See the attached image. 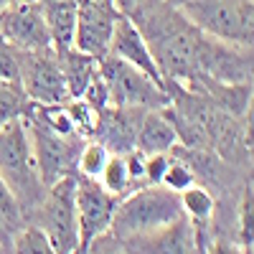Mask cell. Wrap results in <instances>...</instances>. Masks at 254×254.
Wrapping results in <instances>:
<instances>
[{
  "instance_id": "obj_1",
  "label": "cell",
  "mask_w": 254,
  "mask_h": 254,
  "mask_svg": "<svg viewBox=\"0 0 254 254\" xmlns=\"http://www.w3.org/2000/svg\"><path fill=\"white\" fill-rule=\"evenodd\" d=\"M127 15L140 28L147 49L155 59V66L165 79V87L181 84L183 89H188L198 76L196 46L201 31L190 26L168 0H163V3L145 0Z\"/></svg>"
},
{
  "instance_id": "obj_2",
  "label": "cell",
  "mask_w": 254,
  "mask_h": 254,
  "mask_svg": "<svg viewBox=\"0 0 254 254\" xmlns=\"http://www.w3.org/2000/svg\"><path fill=\"white\" fill-rule=\"evenodd\" d=\"M183 216L178 193L168 190L163 183H150L132 190L127 198L115 203V214L110 221V231L125 244L147 237L153 231L173 224Z\"/></svg>"
},
{
  "instance_id": "obj_3",
  "label": "cell",
  "mask_w": 254,
  "mask_h": 254,
  "mask_svg": "<svg viewBox=\"0 0 254 254\" xmlns=\"http://www.w3.org/2000/svg\"><path fill=\"white\" fill-rule=\"evenodd\" d=\"M168 3L201 33L231 41V44L252 46V0H168Z\"/></svg>"
},
{
  "instance_id": "obj_4",
  "label": "cell",
  "mask_w": 254,
  "mask_h": 254,
  "mask_svg": "<svg viewBox=\"0 0 254 254\" xmlns=\"http://www.w3.org/2000/svg\"><path fill=\"white\" fill-rule=\"evenodd\" d=\"M99 76L107 89V104L112 107H130V110H163L171 104V92L153 81L140 69L130 66L112 54L97 61Z\"/></svg>"
},
{
  "instance_id": "obj_5",
  "label": "cell",
  "mask_w": 254,
  "mask_h": 254,
  "mask_svg": "<svg viewBox=\"0 0 254 254\" xmlns=\"http://www.w3.org/2000/svg\"><path fill=\"white\" fill-rule=\"evenodd\" d=\"M0 178L8 183L18 201L36 196V186L41 178L36 171L23 117L0 127Z\"/></svg>"
},
{
  "instance_id": "obj_6",
  "label": "cell",
  "mask_w": 254,
  "mask_h": 254,
  "mask_svg": "<svg viewBox=\"0 0 254 254\" xmlns=\"http://www.w3.org/2000/svg\"><path fill=\"white\" fill-rule=\"evenodd\" d=\"M198 76L219 84H249L252 81V46L231 44L201 33L196 46Z\"/></svg>"
},
{
  "instance_id": "obj_7",
  "label": "cell",
  "mask_w": 254,
  "mask_h": 254,
  "mask_svg": "<svg viewBox=\"0 0 254 254\" xmlns=\"http://www.w3.org/2000/svg\"><path fill=\"white\" fill-rule=\"evenodd\" d=\"M20 89L31 104H64L69 102V87L61 74L54 49L20 51Z\"/></svg>"
},
{
  "instance_id": "obj_8",
  "label": "cell",
  "mask_w": 254,
  "mask_h": 254,
  "mask_svg": "<svg viewBox=\"0 0 254 254\" xmlns=\"http://www.w3.org/2000/svg\"><path fill=\"white\" fill-rule=\"evenodd\" d=\"M26 130H28V140H31V150H33V160H36V171H38L41 183L51 186L59 178L74 173L76 155H79L76 137L59 135L33 117H28Z\"/></svg>"
},
{
  "instance_id": "obj_9",
  "label": "cell",
  "mask_w": 254,
  "mask_h": 254,
  "mask_svg": "<svg viewBox=\"0 0 254 254\" xmlns=\"http://www.w3.org/2000/svg\"><path fill=\"white\" fill-rule=\"evenodd\" d=\"M46 198V237L59 254H79V221H76V178L64 176L49 186Z\"/></svg>"
},
{
  "instance_id": "obj_10",
  "label": "cell",
  "mask_w": 254,
  "mask_h": 254,
  "mask_svg": "<svg viewBox=\"0 0 254 254\" xmlns=\"http://www.w3.org/2000/svg\"><path fill=\"white\" fill-rule=\"evenodd\" d=\"M117 18L120 13L112 8L110 0H79L71 46L99 61L102 56L110 54V41Z\"/></svg>"
},
{
  "instance_id": "obj_11",
  "label": "cell",
  "mask_w": 254,
  "mask_h": 254,
  "mask_svg": "<svg viewBox=\"0 0 254 254\" xmlns=\"http://www.w3.org/2000/svg\"><path fill=\"white\" fill-rule=\"evenodd\" d=\"M0 33L18 51L51 49V33L38 0H23L0 8Z\"/></svg>"
},
{
  "instance_id": "obj_12",
  "label": "cell",
  "mask_w": 254,
  "mask_h": 254,
  "mask_svg": "<svg viewBox=\"0 0 254 254\" xmlns=\"http://www.w3.org/2000/svg\"><path fill=\"white\" fill-rule=\"evenodd\" d=\"M117 198L94 178H76V221H79V254L104 231H110Z\"/></svg>"
},
{
  "instance_id": "obj_13",
  "label": "cell",
  "mask_w": 254,
  "mask_h": 254,
  "mask_svg": "<svg viewBox=\"0 0 254 254\" xmlns=\"http://www.w3.org/2000/svg\"><path fill=\"white\" fill-rule=\"evenodd\" d=\"M110 54L125 64H130V66L140 69L142 74H147L153 81H158L160 87H165V79L160 76L158 66H155V59L150 54V49H147L145 38L140 33V28L130 20V15H122L117 18L115 23V33H112V41H110ZM168 89V87H165ZM171 92V89H168Z\"/></svg>"
},
{
  "instance_id": "obj_14",
  "label": "cell",
  "mask_w": 254,
  "mask_h": 254,
  "mask_svg": "<svg viewBox=\"0 0 254 254\" xmlns=\"http://www.w3.org/2000/svg\"><path fill=\"white\" fill-rule=\"evenodd\" d=\"M142 110H130V107H107L99 110L94 135L97 140L107 147L110 153L125 155L135 150V130H137V120Z\"/></svg>"
},
{
  "instance_id": "obj_15",
  "label": "cell",
  "mask_w": 254,
  "mask_h": 254,
  "mask_svg": "<svg viewBox=\"0 0 254 254\" xmlns=\"http://www.w3.org/2000/svg\"><path fill=\"white\" fill-rule=\"evenodd\" d=\"M127 247H135L142 254H201L196 226L186 214L153 234L127 242Z\"/></svg>"
},
{
  "instance_id": "obj_16",
  "label": "cell",
  "mask_w": 254,
  "mask_h": 254,
  "mask_svg": "<svg viewBox=\"0 0 254 254\" xmlns=\"http://www.w3.org/2000/svg\"><path fill=\"white\" fill-rule=\"evenodd\" d=\"M178 142L165 110H142L135 130V150L142 155H168Z\"/></svg>"
},
{
  "instance_id": "obj_17",
  "label": "cell",
  "mask_w": 254,
  "mask_h": 254,
  "mask_svg": "<svg viewBox=\"0 0 254 254\" xmlns=\"http://www.w3.org/2000/svg\"><path fill=\"white\" fill-rule=\"evenodd\" d=\"M44 8V18L51 33V49L66 51L74 41V23H76V3L79 0H38Z\"/></svg>"
},
{
  "instance_id": "obj_18",
  "label": "cell",
  "mask_w": 254,
  "mask_h": 254,
  "mask_svg": "<svg viewBox=\"0 0 254 254\" xmlns=\"http://www.w3.org/2000/svg\"><path fill=\"white\" fill-rule=\"evenodd\" d=\"M56 56H59L61 74H64V79H66L69 94L81 97L84 92H87V87L92 84V79L97 76V59L76 51L74 46L66 49V51H59Z\"/></svg>"
},
{
  "instance_id": "obj_19",
  "label": "cell",
  "mask_w": 254,
  "mask_h": 254,
  "mask_svg": "<svg viewBox=\"0 0 254 254\" xmlns=\"http://www.w3.org/2000/svg\"><path fill=\"white\" fill-rule=\"evenodd\" d=\"M102 183V188L112 193L115 198L122 196L127 188L132 183V176H130V165H127V155H117V153H110L107 158V165H104L102 176L97 178Z\"/></svg>"
},
{
  "instance_id": "obj_20",
  "label": "cell",
  "mask_w": 254,
  "mask_h": 254,
  "mask_svg": "<svg viewBox=\"0 0 254 254\" xmlns=\"http://www.w3.org/2000/svg\"><path fill=\"white\" fill-rule=\"evenodd\" d=\"M178 198H181V211L186 216H190V221H196V224L208 221L211 214H214V196L196 183L186 190H181Z\"/></svg>"
},
{
  "instance_id": "obj_21",
  "label": "cell",
  "mask_w": 254,
  "mask_h": 254,
  "mask_svg": "<svg viewBox=\"0 0 254 254\" xmlns=\"http://www.w3.org/2000/svg\"><path fill=\"white\" fill-rule=\"evenodd\" d=\"M28 97L23 94L20 84H13V81H0V127L13 122V120H20L26 117V110H28Z\"/></svg>"
},
{
  "instance_id": "obj_22",
  "label": "cell",
  "mask_w": 254,
  "mask_h": 254,
  "mask_svg": "<svg viewBox=\"0 0 254 254\" xmlns=\"http://www.w3.org/2000/svg\"><path fill=\"white\" fill-rule=\"evenodd\" d=\"M107 158H110V150L104 147L99 140H92V142H84L79 147V155H76V168L84 178H99L104 165H107Z\"/></svg>"
},
{
  "instance_id": "obj_23",
  "label": "cell",
  "mask_w": 254,
  "mask_h": 254,
  "mask_svg": "<svg viewBox=\"0 0 254 254\" xmlns=\"http://www.w3.org/2000/svg\"><path fill=\"white\" fill-rule=\"evenodd\" d=\"M15 254H59L44 229H26L15 239Z\"/></svg>"
},
{
  "instance_id": "obj_24",
  "label": "cell",
  "mask_w": 254,
  "mask_h": 254,
  "mask_svg": "<svg viewBox=\"0 0 254 254\" xmlns=\"http://www.w3.org/2000/svg\"><path fill=\"white\" fill-rule=\"evenodd\" d=\"M18 79H20V51L0 33V81L18 84Z\"/></svg>"
},
{
  "instance_id": "obj_25",
  "label": "cell",
  "mask_w": 254,
  "mask_h": 254,
  "mask_svg": "<svg viewBox=\"0 0 254 254\" xmlns=\"http://www.w3.org/2000/svg\"><path fill=\"white\" fill-rule=\"evenodd\" d=\"M160 183L168 190H173V193H181V190H186V188H190L196 183V176H193V171H190L186 163H171V160H168Z\"/></svg>"
},
{
  "instance_id": "obj_26",
  "label": "cell",
  "mask_w": 254,
  "mask_h": 254,
  "mask_svg": "<svg viewBox=\"0 0 254 254\" xmlns=\"http://www.w3.org/2000/svg\"><path fill=\"white\" fill-rule=\"evenodd\" d=\"M252 239H254V208H252V186H249L239 206V242L247 249L252 247Z\"/></svg>"
},
{
  "instance_id": "obj_27",
  "label": "cell",
  "mask_w": 254,
  "mask_h": 254,
  "mask_svg": "<svg viewBox=\"0 0 254 254\" xmlns=\"http://www.w3.org/2000/svg\"><path fill=\"white\" fill-rule=\"evenodd\" d=\"M84 254H132L130 247H127L122 239H117L112 231H104V234H99Z\"/></svg>"
},
{
  "instance_id": "obj_28",
  "label": "cell",
  "mask_w": 254,
  "mask_h": 254,
  "mask_svg": "<svg viewBox=\"0 0 254 254\" xmlns=\"http://www.w3.org/2000/svg\"><path fill=\"white\" fill-rule=\"evenodd\" d=\"M0 216H5L10 221H18V216H20V203L3 178H0Z\"/></svg>"
},
{
  "instance_id": "obj_29",
  "label": "cell",
  "mask_w": 254,
  "mask_h": 254,
  "mask_svg": "<svg viewBox=\"0 0 254 254\" xmlns=\"http://www.w3.org/2000/svg\"><path fill=\"white\" fill-rule=\"evenodd\" d=\"M208 254H244V247H237V244H229V242H216L211 247Z\"/></svg>"
},
{
  "instance_id": "obj_30",
  "label": "cell",
  "mask_w": 254,
  "mask_h": 254,
  "mask_svg": "<svg viewBox=\"0 0 254 254\" xmlns=\"http://www.w3.org/2000/svg\"><path fill=\"white\" fill-rule=\"evenodd\" d=\"M112 3V8L117 10V13H122V15H127L130 10H135L137 5H142L145 0H110Z\"/></svg>"
},
{
  "instance_id": "obj_31",
  "label": "cell",
  "mask_w": 254,
  "mask_h": 254,
  "mask_svg": "<svg viewBox=\"0 0 254 254\" xmlns=\"http://www.w3.org/2000/svg\"><path fill=\"white\" fill-rule=\"evenodd\" d=\"M13 3H23V0H0V5H13Z\"/></svg>"
}]
</instances>
